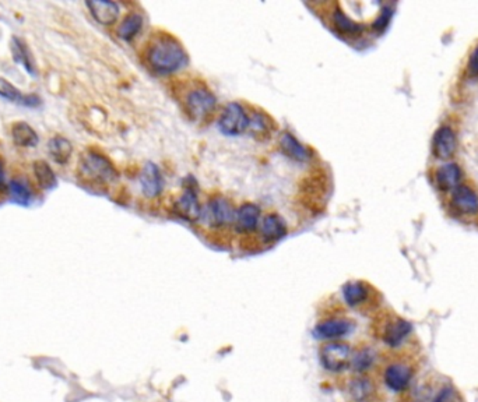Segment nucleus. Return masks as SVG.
<instances>
[{
	"label": "nucleus",
	"mask_w": 478,
	"mask_h": 402,
	"mask_svg": "<svg viewBox=\"0 0 478 402\" xmlns=\"http://www.w3.org/2000/svg\"><path fill=\"white\" fill-rule=\"evenodd\" d=\"M411 376L413 373L409 366L401 363H393L385 370V383L392 391L400 393L406 390L411 380Z\"/></svg>",
	"instance_id": "obj_13"
},
{
	"label": "nucleus",
	"mask_w": 478,
	"mask_h": 402,
	"mask_svg": "<svg viewBox=\"0 0 478 402\" xmlns=\"http://www.w3.org/2000/svg\"><path fill=\"white\" fill-rule=\"evenodd\" d=\"M368 286L361 281H350L343 286V297L351 307L361 306L368 299Z\"/></svg>",
	"instance_id": "obj_23"
},
{
	"label": "nucleus",
	"mask_w": 478,
	"mask_h": 402,
	"mask_svg": "<svg viewBox=\"0 0 478 402\" xmlns=\"http://www.w3.org/2000/svg\"><path fill=\"white\" fill-rule=\"evenodd\" d=\"M140 185L143 194L147 199H154L161 194L164 189V179L159 166L153 162H147L140 175Z\"/></svg>",
	"instance_id": "obj_9"
},
{
	"label": "nucleus",
	"mask_w": 478,
	"mask_h": 402,
	"mask_svg": "<svg viewBox=\"0 0 478 402\" xmlns=\"http://www.w3.org/2000/svg\"><path fill=\"white\" fill-rule=\"evenodd\" d=\"M147 62L156 73L171 74L187 65V55L175 38L159 35L149 46Z\"/></svg>",
	"instance_id": "obj_1"
},
{
	"label": "nucleus",
	"mask_w": 478,
	"mask_h": 402,
	"mask_svg": "<svg viewBox=\"0 0 478 402\" xmlns=\"http://www.w3.org/2000/svg\"><path fill=\"white\" fill-rule=\"evenodd\" d=\"M142 27H143V17L139 13L129 14L121 24L118 29V35L124 41H132L140 32Z\"/></svg>",
	"instance_id": "obj_26"
},
{
	"label": "nucleus",
	"mask_w": 478,
	"mask_h": 402,
	"mask_svg": "<svg viewBox=\"0 0 478 402\" xmlns=\"http://www.w3.org/2000/svg\"><path fill=\"white\" fill-rule=\"evenodd\" d=\"M32 169H34L36 182L44 190H51L56 186V175L46 161L44 159L35 161L32 165Z\"/></svg>",
	"instance_id": "obj_25"
},
{
	"label": "nucleus",
	"mask_w": 478,
	"mask_h": 402,
	"mask_svg": "<svg viewBox=\"0 0 478 402\" xmlns=\"http://www.w3.org/2000/svg\"><path fill=\"white\" fill-rule=\"evenodd\" d=\"M11 140L17 147L31 148L36 147L39 142V137L36 132L27 122H15L11 126Z\"/></svg>",
	"instance_id": "obj_19"
},
{
	"label": "nucleus",
	"mask_w": 478,
	"mask_h": 402,
	"mask_svg": "<svg viewBox=\"0 0 478 402\" xmlns=\"http://www.w3.org/2000/svg\"><path fill=\"white\" fill-rule=\"evenodd\" d=\"M93 17L102 25H112L119 17V6L115 1H87Z\"/></svg>",
	"instance_id": "obj_15"
},
{
	"label": "nucleus",
	"mask_w": 478,
	"mask_h": 402,
	"mask_svg": "<svg viewBox=\"0 0 478 402\" xmlns=\"http://www.w3.org/2000/svg\"><path fill=\"white\" fill-rule=\"evenodd\" d=\"M235 218L237 211L231 203L224 197H214L201 208L200 221L210 228H223L235 224Z\"/></svg>",
	"instance_id": "obj_3"
},
{
	"label": "nucleus",
	"mask_w": 478,
	"mask_h": 402,
	"mask_svg": "<svg viewBox=\"0 0 478 402\" xmlns=\"http://www.w3.org/2000/svg\"><path fill=\"white\" fill-rule=\"evenodd\" d=\"M194 185L196 182L193 179H186L185 192L173 206L175 214L190 224L200 221L201 217V206L199 203L197 190L194 189Z\"/></svg>",
	"instance_id": "obj_5"
},
{
	"label": "nucleus",
	"mask_w": 478,
	"mask_h": 402,
	"mask_svg": "<svg viewBox=\"0 0 478 402\" xmlns=\"http://www.w3.org/2000/svg\"><path fill=\"white\" fill-rule=\"evenodd\" d=\"M460 175V169L456 163H446L437 170V186L442 192L453 190L459 185Z\"/></svg>",
	"instance_id": "obj_22"
},
{
	"label": "nucleus",
	"mask_w": 478,
	"mask_h": 402,
	"mask_svg": "<svg viewBox=\"0 0 478 402\" xmlns=\"http://www.w3.org/2000/svg\"><path fill=\"white\" fill-rule=\"evenodd\" d=\"M260 218V208L253 203H245L237 211L235 228L241 234L252 232L258 228Z\"/></svg>",
	"instance_id": "obj_12"
},
{
	"label": "nucleus",
	"mask_w": 478,
	"mask_h": 402,
	"mask_svg": "<svg viewBox=\"0 0 478 402\" xmlns=\"http://www.w3.org/2000/svg\"><path fill=\"white\" fill-rule=\"evenodd\" d=\"M350 396L358 402L368 401L373 394V384L368 379H354L350 383Z\"/></svg>",
	"instance_id": "obj_28"
},
{
	"label": "nucleus",
	"mask_w": 478,
	"mask_h": 402,
	"mask_svg": "<svg viewBox=\"0 0 478 402\" xmlns=\"http://www.w3.org/2000/svg\"><path fill=\"white\" fill-rule=\"evenodd\" d=\"M80 172L86 179L102 185L118 180V172L114 163L107 156L95 151H87L81 155Z\"/></svg>",
	"instance_id": "obj_2"
},
{
	"label": "nucleus",
	"mask_w": 478,
	"mask_h": 402,
	"mask_svg": "<svg viewBox=\"0 0 478 402\" xmlns=\"http://www.w3.org/2000/svg\"><path fill=\"white\" fill-rule=\"evenodd\" d=\"M331 21L337 32L341 35H358L364 31V25L352 21L343 10H334L331 14Z\"/></svg>",
	"instance_id": "obj_24"
},
{
	"label": "nucleus",
	"mask_w": 478,
	"mask_h": 402,
	"mask_svg": "<svg viewBox=\"0 0 478 402\" xmlns=\"http://www.w3.org/2000/svg\"><path fill=\"white\" fill-rule=\"evenodd\" d=\"M260 235L266 243H274L287 235L286 221L279 214H269L262 220Z\"/></svg>",
	"instance_id": "obj_11"
},
{
	"label": "nucleus",
	"mask_w": 478,
	"mask_h": 402,
	"mask_svg": "<svg viewBox=\"0 0 478 402\" xmlns=\"http://www.w3.org/2000/svg\"><path fill=\"white\" fill-rule=\"evenodd\" d=\"M354 328L351 320L344 317H330L317 324L314 334L320 340H338L350 334Z\"/></svg>",
	"instance_id": "obj_8"
},
{
	"label": "nucleus",
	"mask_w": 478,
	"mask_h": 402,
	"mask_svg": "<svg viewBox=\"0 0 478 402\" xmlns=\"http://www.w3.org/2000/svg\"><path fill=\"white\" fill-rule=\"evenodd\" d=\"M8 190V182L6 177V170H4V165L0 161V193H6Z\"/></svg>",
	"instance_id": "obj_32"
},
{
	"label": "nucleus",
	"mask_w": 478,
	"mask_h": 402,
	"mask_svg": "<svg viewBox=\"0 0 478 402\" xmlns=\"http://www.w3.org/2000/svg\"><path fill=\"white\" fill-rule=\"evenodd\" d=\"M7 192L15 203L22 204V206L28 204L31 197H32V190H31L29 185L22 179H11L8 182V190Z\"/></svg>",
	"instance_id": "obj_27"
},
{
	"label": "nucleus",
	"mask_w": 478,
	"mask_h": 402,
	"mask_svg": "<svg viewBox=\"0 0 478 402\" xmlns=\"http://www.w3.org/2000/svg\"><path fill=\"white\" fill-rule=\"evenodd\" d=\"M373 361H375V354L372 349L369 348L359 349L357 354L351 355L350 368L357 373H364L372 366Z\"/></svg>",
	"instance_id": "obj_29"
},
{
	"label": "nucleus",
	"mask_w": 478,
	"mask_h": 402,
	"mask_svg": "<svg viewBox=\"0 0 478 402\" xmlns=\"http://www.w3.org/2000/svg\"><path fill=\"white\" fill-rule=\"evenodd\" d=\"M351 348L344 342H328L319 351L320 363L328 372H341L351 362Z\"/></svg>",
	"instance_id": "obj_4"
},
{
	"label": "nucleus",
	"mask_w": 478,
	"mask_h": 402,
	"mask_svg": "<svg viewBox=\"0 0 478 402\" xmlns=\"http://www.w3.org/2000/svg\"><path fill=\"white\" fill-rule=\"evenodd\" d=\"M411 333V326L410 323L401 320V319H396L393 321H390L385 331H383V341L392 347L396 348L399 347L406 338L407 335Z\"/></svg>",
	"instance_id": "obj_17"
},
{
	"label": "nucleus",
	"mask_w": 478,
	"mask_h": 402,
	"mask_svg": "<svg viewBox=\"0 0 478 402\" xmlns=\"http://www.w3.org/2000/svg\"><path fill=\"white\" fill-rule=\"evenodd\" d=\"M458 147V140L455 132L448 128V126H442L437 130V133L434 135V141H432V149H434V155L439 159H448L451 158Z\"/></svg>",
	"instance_id": "obj_10"
},
{
	"label": "nucleus",
	"mask_w": 478,
	"mask_h": 402,
	"mask_svg": "<svg viewBox=\"0 0 478 402\" xmlns=\"http://www.w3.org/2000/svg\"><path fill=\"white\" fill-rule=\"evenodd\" d=\"M249 125H251L249 116L246 115L245 109L237 102L228 104L218 121L220 130L227 135L242 134L249 128Z\"/></svg>",
	"instance_id": "obj_7"
},
{
	"label": "nucleus",
	"mask_w": 478,
	"mask_h": 402,
	"mask_svg": "<svg viewBox=\"0 0 478 402\" xmlns=\"http://www.w3.org/2000/svg\"><path fill=\"white\" fill-rule=\"evenodd\" d=\"M280 148L281 151L291 159L297 162H305L310 159V149L305 148L293 134L283 133L280 137Z\"/></svg>",
	"instance_id": "obj_20"
},
{
	"label": "nucleus",
	"mask_w": 478,
	"mask_h": 402,
	"mask_svg": "<svg viewBox=\"0 0 478 402\" xmlns=\"http://www.w3.org/2000/svg\"><path fill=\"white\" fill-rule=\"evenodd\" d=\"M0 97L7 100V101H10V102L22 105V107L34 108V107L41 105V98L38 95H35V94H22L15 86H13L4 77H0Z\"/></svg>",
	"instance_id": "obj_14"
},
{
	"label": "nucleus",
	"mask_w": 478,
	"mask_h": 402,
	"mask_svg": "<svg viewBox=\"0 0 478 402\" xmlns=\"http://www.w3.org/2000/svg\"><path fill=\"white\" fill-rule=\"evenodd\" d=\"M390 15H392V10L389 8H383L382 13L379 14V17L376 18V21L373 22V28L376 31H383L386 28V25L389 24V20H390Z\"/></svg>",
	"instance_id": "obj_30"
},
{
	"label": "nucleus",
	"mask_w": 478,
	"mask_h": 402,
	"mask_svg": "<svg viewBox=\"0 0 478 402\" xmlns=\"http://www.w3.org/2000/svg\"><path fill=\"white\" fill-rule=\"evenodd\" d=\"M453 401V393L451 390H445L435 402H452Z\"/></svg>",
	"instance_id": "obj_33"
},
{
	"label": "nucleus",
	"mask_w": 478,
	"mask_h": 402,
	"mask_svg": "<svg viewBox=\"0 0 478 402\" xmlns=\"http://www.w3.org/2000/svg\"><path fill=\"white\" fill-rule=\"evenodd\" d=\"M217 105L215 97L206 88L192 90L185 98V107L193 121H203L213 114Z\"/></svg>",
	"instance_id": "obj_6"
},
{
	"label": "nucleus",
	"mask_w": 478,
	"mask_h": 402,
	"mask_svg": "<svg viewBox=\"0 0 478 402\" xmlns=\"http://www.w3.org/2000/svg\"><path fill=\"white\" fill-rule=\"evenodd\" d=\"M48 152L56 163L65 165L72 158L73 145L67 138L62 135H55L48 142Z\"/></svg>",
	"instance_id": "obj_21"
},
{
	"label": "nucleus",
	"mask_w": 478,
	"mask_h": 402,
	"mask_svg": "<svg viewBox=\"0 0 478 402\" xmlns=\"http://www.w3.org/2000/svg\"><path fill=\"white\" fill-rule=\"evenodd\" d=\"M469 74L472 77H478V45L473 51L470 60H469Z\"/></svg>",
	"instance_id": "obj_31"
},
{
	"label": "nucleus",
	"mask_w": 478,
	"mask_h": 402,
	"mask_svg": "<svg viewBox=\"0 0 478 402\" xmlns=\"http://www.w3.org/2000/svg\"><path fill=\"white\" fill-rule=\"evenodd\" d=\"M10 49H11V53H13V59L15 63H18L20 66H22L28 74L31 76H35L36 74V70H35V63H34V59H32V53L29 52L27 43L17 38V36H13L11 38V43H10Z\"/></svg>",
	"instance_id": "obj_18"
},
{
	"label": "nucleus",
	"mask_w": 478,
	"mask_h": 402,
	"mask_svg": "<svg viewBox=\"0 0 478 402\" xmlns=\"http://www.w3.org/2000/svg\"><path fill=\"white\" fill-rule=\"evenodd\" d=\"M452 206L460 214H476L478 211V196L467 186L455 189Z\"/></svg>",
	"instance_id": "obj_16"
}]
</instances>
